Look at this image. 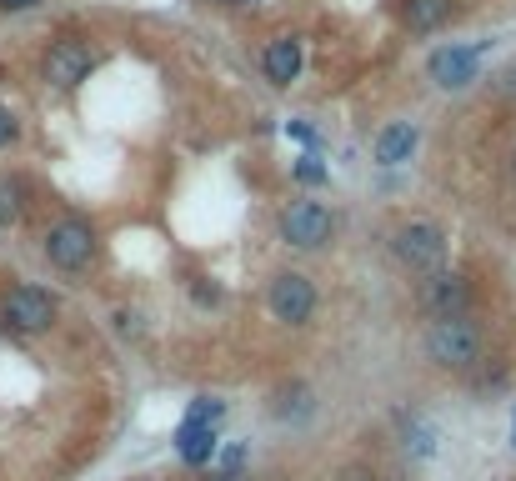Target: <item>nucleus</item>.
Returning <instances> with one entry per match:
<instances>
[{
    "label": "nucleus",
    "mask_w": 516,
    "mask_h": 481,
    "mask_svg": "<svg viewBox=\"0 0 516 481\" xmlns=\"http://www.w3.org/2000/svg\"><path fill=\"white\" fill-rule=\"evenodd\" d=\"M426 356L441 371H476L481 356H486V326L471 311L431 316V326H426Z\"/></svg>",
    "instance_id": "nucleus-1"
},
{
    "label": "nucleus",
    "mask_w": 516,
    "mask_h": 481,
    "mask_svg": "<svg viewBox=\"0 0 516 481\" xmlns=\"http://www.w3.org/2000/svg\"><path fill=\"white\" fill-rule=\"evenodd\" d=\"M391 256H396L406 271L431 276V271L446 266V231H441L436 221H406V226L391 231Z\"/></svg>",
    "instance_id": "nucleus-2"
},
{
    "label": "nucleus",
    "mask_w": 516,
    "mask_h": 481,
    "mask_svg": "<svg viewBox=\"0 0 516 481\" xmlns=\"http://www.w3.org/2000/svg\"><path fill=\"white\" fill-rule=\"evenodd\" d=\"M331 236H336V216H331V206L326 201H291L286 211H281V241L291 246V251H326L331 246Z\"/></svg>",
    "instance_id": "nucleus-3"
},
{
    "label": "nucleus",
    "mask_w": 516,
    "mask_h": 481,
    "mask_svg": "<svg viewBox=\"0 0 516 481\" xmlns=\"http://www.w3.org/2000/svg\"><path fill=\"white\" fill-rule=\"evenodd\" d=\"M46 261L56 266V271H86L91 261H96V226L86 221V216H61L51 231H46Z\"/></svg>",
    "instance_id": "nucleus-4"
},
{
    "label": "nucleus",
    "mask_w": 516,
    "mask_h": 481,
    "mask_svg": "<svg viewBox=\"0 0 516 481\" xmlns=\"http://www.w3.org/2000/svg\"><path fill=\"white\" fill-rule=\"evenodd\" d=\"M0 316H6V326H11V331L41 336V331H51V326H56L61 306H56V296H51L46 286L21 281V286H11V291H6V301H0Z\"/></svg>",
    "instance_id": "nucleus-5"
},
{
    "label": "nucleus",
    "mask_w": 516,
    "mask_h": 481,
    "mask_svg": "<svg viewBox=\"0 0 516 481\" xmlns=\"http://www.w3.org/2000/svg\"><path fill=\"white\" fill-rule=\"evenodd\" d=\"M316 286H311V276H301V271H281V276H271V286H266V306H271V316L281 321V326H306L311 316H316Z\"/></svg>",
    "instance_id": "nucleus-6"
},
{
    "label": "nucleus",
    "mask_w": 516,
    "mask_h": 481,
    "mask_svg": "<svg viewBox=\"0 0 516 481\" xmlns=\"http://www.w3.org/2000/svg\"><path fill=\"white\" fill-rule=\"evenodd\" d=\"M91 71H96V51H91V41H81V36L51 41V51H46V61H41V76H46V86H56V91L81 86Z\"/></svg>",
    "instance_id": "nucleus-7"
},
{
    "label": "nucleus",
    "mask_w": 516,
    "mask_h": 481,
    "mask_svg": "<svg viewBox=\"0 0 516 481\" xmlns=\"http://www.w3.org/2000/svg\"><path fill=\"white\" fill-rule=\"evenodd\" d=\"M416 306L426 316H456V311H471V276L466 271H431L421 286H416Z\"/></svg>",
    "instance_id": "nucleus-8"
},
{
    "label": "nucleus",
    "mask_w": 516,
    "mask_h": 481,
    "mask_svg": "<svg viewBox=\"0 0 516 481\" xmlns=\"http://www.w3.org/2000/svg\"><path fill=\"white\" fill-rule=\"evenodd\" d=\"M486 46H491V41H476V46H441V51H431L426 76H431L441 91H461V86H471V81H476Z\"/></svg>",
    "instance_id": "nucleus-9"
},
{
    "label": "nucleus",
    "mask_w": 516,
    "mask_h": 481,
    "mask_svg": "<svg viewBox=\"0 0 516 481\" xmlns=\"http://www.w3.org/2000/svg\"><path fill=\"white\" fill-rule=\"evenodd\" d=\"M261 76L271 81V86H291L296 76H301V41L296 36H281V41H271L266 51H261Z\"/></svg>",
    "instance_id": "nucleus-10"
},
{
    "label": "nucleus",
    "mask_w": 516,
    "mask_h": 481,
    "mask_svg": "<svg viewBox=\"0 0 516 481\" xmlns=\"http://www.w3.org/2000/svg\"><path fill=\"white\" fill-rule=\"evenodd\" d=\"M401 26L406 31H416V36H431V31H441L451 16H456V0H401Z\"/></svg>",
    "instance_id": "nucleus-11"
},
{
    "label": "nucleus",
    "mask_w": 516,
    "mask_h": 481,
    "mask_svg": "<svg viewBox=\"0 0 516 481\" xmlns=\"http://www.w3.org/2000/svg\"><path fill=\"white\" fill-rule=\"evenodd\" d=\"M176 451H181V461L186 466H206L211 456H216V426L211 421H181V431H176Z\"/></svg>",
    "instance_id": "nucleus-12"
},
{
    "label": "nucleus",
    "mask_w": 516,
    "mask_h": 481,
    "mask_svg": "<svg viewBox=\"0 0 516 481\" xmlns=\"http://www.w3.org/2000/svg\"><path fill=\"white\" fill-rule=\"evenodd\" d=\"M411 151H416V126L411 121H391L376 136V166H401Z\"/></svg>",
    "instance_id": "nucleus-13"
},
{
    "label": "nucleus",
    "mask_w": 516,
    "mask_h": 481,
    "mask_svg": "<svg viewBox=\"0 0 516 481\" xmlns=\"http://www.w3.org/2000/svg\"><path fill=\"white\" fill-rule=\"evenodd\" d=\"M31 206V186L21 176H0V226H21Z\"/></svg>",
    "instance_id": "nucleus-14"
},
{
    "label": "nucleus",
    "mask_w": 516,
    "mask_h": 481,
    "mask_svg": "<svg viewBox=\"0 0 516 481\" xmlns=\"http://www.w3.org/2000/svg\"><path fill=\"white\" fill-rule=\"evenodd\" d=\"M271 411H276L281 421H301V416L311 411V391H306L301 381H291V386H281V391L271 396Z\"/></svg>",
    "instance_id": "nucleus-15"
},
{
    "label": "nucleus",
    "mask_w": 516,
    "mask_h": 481,
    "mask_svg": "<svg viewBox=\"0 0 516 481\" xmlns=\"http://www.w3.org/2000/svg\"><path fill=\"white\" fill-rule=\"evenodd\" d=\"M401 431H406V451H411V456H436V426L401 416Z\"/></svg>",
    "instance_id": "nucleus-16"
},
{
    "label": "nucleus",
    "mask_w": 516,
    "mask_h": 481,
    "mask_svg": "<svg viewBox=\"0 0 516 481\" xmlns=\"http://www.w3.org/2000/svg\"><path fill=\"white\" fill-rule=\"evenodd\" d=\"M221 411H226V406H221L216 396H196L186 416H191V421H211V426H216V421H221Z\"/></svg>",
    "instance_id": "nucleus-17"
},
{
    "label": "nucleus",
    "mask_w": 516,
    "mask_h": 481,
    "mask_svg": "<svg viewBox=\"0 0 516 481\" xmlns=\"http://www.w3.org/2000/svg\"><path fill=\"white\" fill-rule=\"evenodd\" d=\"M296 181H311V186H321V181H326V166H321L316 156H301V161H296Z\"/></svg>",
    "instance_id": "nucleus-18"
},
{
    "label": "nucleus",
    "mask_w": 516,
    "mask_h": 481,
    "mask_svg": "<svg viewBox=\"0 0 516 481\" xmlns=\"http://www.w3.org/2000/svg\"><path fill=\"white\" fill-rule=\"evenodd\" d=\"M16 136H21V121H16L6 106H0V151H6V146H16Z\"/></svg>",
    "instance_id": "nucleus-19"
},
{
    "label": "nucleus",
    "mask_w": 516,
    "mask_h": 481,
    "mask_svg": "<svg viewBox=\"0 0 516 481\" xmlns=\"http://www.w3.org/2000/svg\"><path fill=\"white\" fill-rule=\"evenodd\" d=\"M191 291H196V301H201V306H216V291L206 286V276H196V281H191Z\"/></svg>",
    "instance_id": "nucleus-20"
},
{
    "label": "nucleus",
    "mask_w": 516,
    "mask_h": 481,
    "mask_svg": "<svg viewBox=\"0 0 516 481\" xmlns=\"http://www.w3.org/2000/svg\"><path fill=\"white\" fill-rule=\"evenodd\" d=\"M341 481H376V476H371L366 466H346V471H341Z\"/></svg>",
    "instance_id": "nucleus-21"
},
{
    "label": "nucleus",
    "mask_w": 516,
    "mask_h": 481,
    "mask_svg": "<svg viewBox=\"0 0 516 481\" xmlns=\"http://www.w3.org/2000/svg\"><path fill=\"white\" fill-rule=\"evenodd\" d=\"M31 6H41V0H0V11H31Z\"/></svg>",
    "instance_id": "nucleus-22"
},
{
    "label": "nucleus",
    "mask_w": 516,
    "mask_h": 481,
    "mask_svg": "<svg viewBox=\"0 0 516 481\" xmlns=\"http://www.w3.org/2000/svg\"><path fill=\"white\" fill-rule=\"evenodd\" d=\"M291 136H296V141H316V131H311L306 121H291Z\"/></svg>",
    "instance_id": "nucleus-23"
},
{
    "label": "nucleus",
    "mask_w": 516,
    "mask_h": 481,
    "mask_svg": "<svg viewBox=\"0 0 516 481\" xmlns=\"http://www.w3.org/2000/svg\"><path fill=\"white\" fill-rule=\"evenodd\" d=\"M216 6H256V0H216Z\"/></svg>",
    "instance_id": "nucleus-24"
},
{
    "label": "nucleus",
    "mask_w": 516,
    "mask_h": 481,
    "mask_svg": "<svg viewBox=\"0 0 516 481\" xmlns=\"http://www.w3.org/2000/svg\"><path fill=\"white\" fill-rule=\"evenodd\" d=\"M206 481H241V476H236V471H226V476H206Z\"/></svg>",
    "instance_id": "nucleus-25"
},
{
    "label": "nucleus",
    "mask_w": 516,
    "mask_h": 481,
    "mask_svg": "<svg viewBox=\"0 0 516 481\" xmlns=\"http://www.w3.org/2000/svg\"><path fill=\"white\" fill-rule=\"evenodd\" d=\"M511 446H516V411H511Z\"/></svg>",
    "instance_id": "nucleus-26"
},
{
    "label": "nucleus",
    "mask_w": 516,
    "mask_h": 481,
    "mask_svg": "<svg viewBox=\"0 0 516 481\" xmlns=\"http://www.w3.org/2000/svg\"><path fill=\"white\" fill-rule=\"evenodd\" d=\"M511 181H516V151H511Z\"/></svg>",
    "instance_id": "nucleus-27"
}]
</instances>
